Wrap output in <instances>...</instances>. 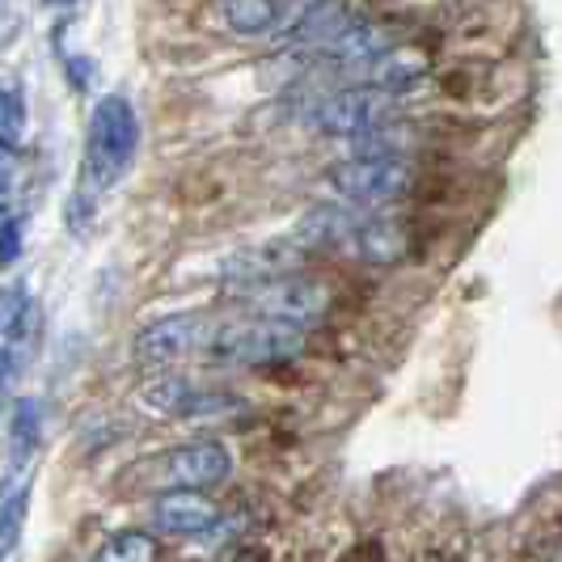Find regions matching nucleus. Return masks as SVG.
<instances>
[{
  "mask_svg": "<svg viewBox=\"0 0 562 562\" xmlns=\"http://www.w3.org/2000/svg\"><path fill=\"white\" fill-rule=\"evenodd\" d=\"M310 347V330L292 326L280 317H237V322H221L203 338V356L212 364L225 368H262V364H292L301 360Z\"/></svg>",
  "mask_w": 562,
  "mask_h": 562,
  "instance_id": "nucleus-1",
  "label": "nucleus"
},
{
  "mask_svg": "<svg viewBox=\"0 0 562 562\" xmlns=\"http://www.w3.org/2000/svg\"><path fill=\"white\" fill-rule=\"evenodd\" d=\"M140 148V119L132 111V102L123 93H106L93 114H89V132H85V169L81 182L89 195L111 191L114 182L132 169Z\"/></svg>",
  "mask_w": 562,
  "mask_h": 562,
  "instance_id": "nucleus-2",
  "label": "nucleus"
},
{
  "mask_svg": "<svg viewBox=\"0 0 562 562\" xmlns=\"http://www.w3.org/2000/svg\"><path fill=\"white\" fill-rule=\"evenodd\" d=\"M415 182H419L415 166L397 153H360V157H347V161L330 166V173H326V187L338 195V203H351L364 212L406 199L415 191Z\"/></svg>",
  "mask_w": 562,
  "mask_h": 562,
  "instance_id": "nucleus-3",
  "label": "nucleus"
},
{
  "mask_svg": "<svg viewBox=\"0 0 562 562\" xmlns=\"http://www.w3.org/2000/svg\"><path fill=\"white\" fill-rule=\"evenodd\" d=\"M310 127L335 140H364L372 132L394 123V93L376 89V85H347L330 89L310 106Z\"/></svg>",
  "mask_w": 562,
  "mask_h": 562,
  "instance_id": "nucleus-4",
  "label": "nucleus"
},
{
  "mask_svg": "<svg viewBox=\"0 0 562 562\" xmlns=\"http://www.w3.org/2000/svg\"><path fill=\"white\" fill-rule=\"evenodd\" d=\"M254 313L262 317H280V322H292V326H305L313 330L330 305H335V292L326 280H313V276H301V271H288V276H276L267 283H254L246 288Z\"/></svg>",
  "mask_w": 562,
  "mask_h": 562,
  "instance_id": "nucleus-5",
  "label": "nucleus"
},
{
  "mask_svg": "<svg viewBox=\"0 0 562 562\" xmlns=\"http://www.w3.org/2000/svg\"><path fill=\"white\" fill-rule=\"evenodd\" d=\"M207 317L203 313H166L157 322L140 326V335L132 342V360L144 372H166L178 360L203 351V338H207Z\"/></svg>",
  "mask_w": 562,
  "mask_h": 562,
  "instance_id": "nucleus-6",
  "label": "nucleus"
},
{
  "mask_svg": "<svg viewBox=\"0 0 562 562\" xmlns=\"http://www.w3.org/2000/svg\"><path fill=\"white\" fill-rule=\"evenodd\" d=\"M140 402L157 415H173V419H195V415H221V411H237V402L221 390H199L191 376L182 372H157L140 385Z\"/></svg>",
  "mask_w": 562,
  "mask_h": 562,
  "instance_id": "nucleus-7",
  "label": "nucleus"
},
{
  "mask_svg": "<svg viewBox=\"0 0 562 562\" xmlns=\"http://www.w3.org/2000/svg\"><path fill=\"white\" fill-rule=\"evenodd\" d=\"M161 470L173 491H212L233 474V452L221 440H187L161 457Z\"/></svg>",
  "mask_w": 562,
  "mask_h": 562,
  "instance_id": "nucleus-8",
  "label": "nucleus"
},
{
  "mask_svg": "<svg viewBox=\"0 0 562 562\" xmlns=\"http://www.w3.org/2000/svg\"><path fill=\"white\" fill-rule=\"evenodd\" d=\"M360 216H364V207H351V203H317L296 221L292 246L296 250H347Z\"/></svg>",
  "mask_w": 562,
  "mask_h": 562,
  "instance_id": "nucleus-9",
  "label": "nucleus"
},
{
  "mask_svg": "<svg viewBox=\"0 0 562 562\" xmlns=\"http://www.w3.org/2000/svg\"><path fill=\"white\" fill-rule=\"evenodd\" d=\"M153 525L169 537H207L221 525V512L195 491H169L153 504Z\"/></svg>",
  "mask_w": 562,
  "mask_h": 562,
  "instance_id": "nucleus-10",
  "label": "nucleus"
},
{
  "mask_svg": "<svg viewBox=\"0 0 562 562\" xmlns=\"http://www.w3.org/2000/svg\"><path fill=\"white\" fill-rule=\"evenodd\" d=\"M406 250H411V233H406L402 221L364 212L342 254H356L364 262H397V258H406Z\"/></svg>",
  "mask_w": 562,
  "mask_h": 562,
  "instance_id": "nucleus-11",
  "label": "nucleus"
},
{
  "mask_svg": "<svg viewBox=\"0 0 562 562\" xmlns=\"http://www.w3.org/2000/svg\"><path fill=\"white\" fill-rule=\"evenodd\" d=\"M427 77V56L411 52V47H390L385 56H376L364 68V85H376L385 93H406L411 85H419Z\"/></svg>",
  "mask_w": 562,
  "mask_h": 562,
  "instance_id": "nucleus-12",
  "label": "nucleus"
},
{
  "mask_svg": "<svg viewBox=\"0 0 562 562\" xmlns=\"http://www.w3.org/2000/svg\"><path fill=\"white\" fill-rule=\"evenodd\" d=\"M221 18L237 38H262L283 26V0H221Z\"/></svg>",
  "mask_w": 562,
  "mask_h": 562,
  "instance_id": "nucleus-13",
  "label": "nucleus"
},
{
  "mask_svg": "<svg viewBox=\"0 0 562 562\" xmlns=\"http://www.w3.org/2000/svg\"><path fill=\"white\" fill-rule=\"evenodd\" d=\"M26 516H30V482H18L13 491H0V559H9L22 546Z\"/></svg>",
  "mask_w": 562,
  "mask_h": 562,
  "instance_id": "nucleus-14",
  "label": "nucleus"
},
{
  "mask_svg": "<svg viewBox=\"0 0 562 562\" xmlns=\"http://www.w3.org/2000/svg\"><path fill=\"white\" fill-rule=\"evenodd\" d=\"M93 562H157V537L140 529H123L102 541Z\"/></svg>",
  "mask_w": 562,
  "mask_h": 562,
  "instance_id": "nucleus-15",
  "label": "nucleus"
},
{
  "mask_svg": "<svg viewBox=\"0 0 562 562\" xmlns=\"http://www.w3.org/2000/svg\"><path fill=\"white\" fill-rule=\"evenodd\" d=\"M26 98L18 85H0V144H13L26 136Z\"/></svg>",
  "mask_w": 562,
  "mask_h": 562,
  "instance_id": "nucleus-16",
  "label": "nucleus"
},
{
  "mask_svg": "<svg viewBox=\"0 0 562 562\" xmlns=\"http://www.w3.org/2000/svg\"><path fill=\"white\" fill-rule=\"evenodd\" d=\"M38 427H43V406L34 397H22L18 411H13V457H26L38 445Z\"/></svg>",
  "mask_w": 562,
  "mask_h": 562,
  "instance_id": "nucleus-17",
  "label": "nucleus"
},
{
  "mask_svg": "<svg viewBox=\"0 0 562 562\" xmlns=\"http://www.w3.org/2000/svg\"><path fill=\"white\" fill-rule=\"evenodd\" d=\"M22 322H26V288L9 283V288H0V338L13 335Z\"/></svg>",
  "mask_w": 562,
  "mask_h": 562,
  "instance_id": "nucleus-18",
  "label": "nucleus"
},
{
  "mask_svg": "<svg viewBox=\"0 0 562 562\" xmlns=\"http://www.w3.org/2000/svg\"><path fill=\"white\" fill-rule=\"evenodd\" d=\"M18 360H22V356H18L13 347H0V411H4V402L13 397V385H18V372H22Z\"/></svg>",
  "mask_w": 562,
  "mask_h": 562,
  "instance_id": "nucleus-19",
  "label": "nucleus"
},
{
  "mask_svg": "<svg viewBox=\"0 0 562 562\" xmlns=\"http://www.w3.org/2000/svg\"><path fill=\"white\" fill-rule=\"evenodd\" d=\"M22 254V221H0V267H9Z\"/></svg>",
  "mask_w": 562,
  "mask_h": 562,
  "instance_id": "nucleus-20",
  "label": "nucleus"
},
{
  "mask_svg": "<svg viewBox=\"0 0 562 562\" xmlns=\"http://www.w3.org/2000/svg\"><path fill=\"white\" fill-rule=\"evenodd\" d=\"M13 182H18V148L0 144V199L13 191Z\"/></svg>",
  "mask_w": 562,
  "mask_h": 562,
  "instance_id": "nucleus-21",
  "label": "nucleus"
},
{
  "mask_svg": "<svg viewBox=\"0 0 562 562\" xmlns=\"http://www.w3.org/2000/svg\"><path fill=\"white\" fill-rule=\"evenodd\" d=\"M43 4H52V9H64V4H72V0H43Z\"/></svg>",
  "mask_w": 562,
  "mask_h": 562,
  "instance_id": "nucleus-22",
  "label": "nucleus"
}]
</instances>
